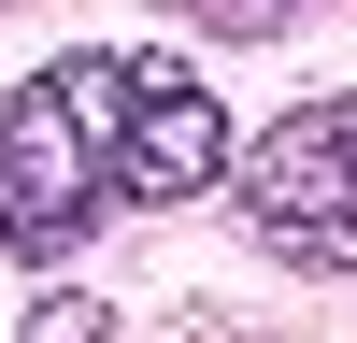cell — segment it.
I'll use <instances>...</instances> for the list:
<instances>
[{
	"instance_id": "2",
	"label": "cell",
	"mask_w": 357,
	"mask_h": 343,
	"mask_svg": "<svg viewBox=\"0 0 357 343\" xmlns=\"http://www.w3.org/2000/svg\"><path fill=\"white\" fill-rule=\"evenodd\" d=\"M229 186H243V229L301 272H357V86L343 100H301L286 129L229 143Z\"/></svg>"
},
{
	"instance_id": "4",
	"label": "cell",
	"mask_w": 357,
	"mask_h": 343,
	"mask_svg": "<svg viewBox=\"0 0 357 343\" xmlns=\"http://www.w3.org/2000/svg\"><path fill=\"white\" fill-rule=\"evenodd\" d=\"M15 343H114V314L86 300V286H43V300H29V329Z\"/></svg>"
},
{
	"instance_id": "1",
	"label": "cell",
	"mask_w": 357,
	"mask_h": 343,
	"mask_svg": "<svg viewBox=\"0 0 357 343\" xmlns=\"http://www.w3.org/2000/svg\"><path fill=\"white\" fill-rule=\"evenodd\" d=\"M114 72L129 57H57L0 86V243L15 257H72L114 215Z\"/></svg>"
},
{
	"instance_id": "3",
	"label": "cell",
	"mask_w": 357,
	"mask_h": 343,
	"mask_svg": "<svg viewBox=\"0 0 357 343\" xmlns=\"http://www.w3.org/2000/svg\"><path fill=\"white\" fill-rule=\"evenodd\" d=\"M229 186V114L200 72L129 57L114 72V200H215Z\"/></svg>"
}]
</instances>
